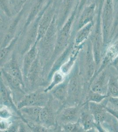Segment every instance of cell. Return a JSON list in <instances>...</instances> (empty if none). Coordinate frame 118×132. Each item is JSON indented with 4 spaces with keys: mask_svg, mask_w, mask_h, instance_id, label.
Listing matches in <instances>:
<instances>
[{
    "mask_svg": "<svg viewBox=\"0 0 118 132\" xmlns=\"http://www.w3.org/2000/svg\"><path fill=\"white\" fill-rule=\"evenodd\" d=\"M115 0H104L101 12L104 52L106 47L112 40V29L115 20Z\"/></svg>",
    "mask_w": 118,
    "mask_h": 132,
    "instance_id": "1",
    "label": "cell"
},
{
    "mask_svg": "<svg viewBox=\"0 0 118 132\" xmlns=\"http://www.w3.org/2000/svg\"><path fill=\"white\" fill-rule=\"evenodd\" d=\"M100 3L97 23L90 40L92 45L93 53L96 62V71L100 65L104 53L103 37L101 23V12L103 0H100Z\"/></svg>",
    "mask_w": 118,
    "mask_h": 132,
    "instance_id": "2",
    "label": "cell"
},
{
    "mask_svg": "<svg viewBox=\"0 0 118 132\" xmlns=\"http://www.w3.org/2000/svg\"><path fill=\"white\" fill-rule=\"evenodd\" d=\"M118 55V34L112 39L106 47L104 52L101 61L98 68L96 71L94 75L89 82L90 85L96 78V77L108 66L111 65L114 59Z\"/></svg>",
    "mask_w": 118,
    "mask_h": 132,
    "instance_id": "3",
    "label": "cell"
},
{
    "mask_svg": "<svg viewBox=\"0 0 118 132\" xmlns=\"http://www.w3.org/2000/svg\"><path fill=\"white\" fill-rule=\"evenodd\" d=\"M108 103V97L99 103L93 102L88 103L89 109L94 117L97 124V129L99 132H105L101 124L105 122L109 113L106 109Z\"/></svg>",
    "mask_w": 118,
    "mask_h": 132,
    "instance_id": "4",
    "label": "cell"
},
{
    "mask_svg": "<svg viewBox=\"0 0 118 132\" xmlns=\"http://www.w3.org/2000/svg\"><path fill=\"white\" fill-rule=\"evenodd\" d=\"M78 67L75 69L68 81V97L67 100L71 103H76L78 101L82 89L81 77Z\"/></svg>",
    "mask_w": 118,
    "mask_h": 132,
    "instance_id": "5",
    "label": "cell"
},
{
    "mask_svg": "<svg viewBox=\"0 0 118 132\" xmlns=\"http://www.w3.org/2000/svg\"><path fill=\"white\" fill-rule=\"evenodd\" d=\"M49 98L45 92H35L26 95L18 104V109L25 107H44L48 104Z\"/></svg>",
    "mask_w": 118,
    "mask_h": 132,
    "instance_id": "6",
    "label": "cell"
},
{
    "mask_svg": "<svg viewBox=\"0 0 118 132\" xmlns=\"http://www.w3.org/2000/svg\"><path fill=\"white\" fill-rule=\"evenodd\" d=\"M73 18V16L70 17L59 34L51 60H53L54 59L60 55V53L64 51V50L67 46L70 36L72 22Z\"/></svg>",
    "mask_w": 118,
    "mask_h": 132,
    "instance_id": "7",
    "label": "cell"
},
{
    "mask_svg": "<svg viewBox=\"0 0 118 132\" xmlns=\"http://www.w3.org/2000/svg\"><path fill=\"white\" fill-rule=\"evenodd\" d=\"M84 69L85 78L90 82L96 72L97 69L96 62L90 40L87 44L86 50L84 54Z\"/></svg>",
    "mask_w": 118,
    "mask_h": 132,
    "instance_id": "8",
    "label": "cell"
},
{
    "mask_svg": "<svg viewBox=\"0 0 118 132\" xmlns=\"http://www.w3.org/2000/svg\"><path fill=\"white\" fill-rule=\"evenodd\" d=\"M111 75L107 68L105 69L94 79L90 85V89L101 94L107 95Z\"/></svg>",
    "mask_w": 118,
    "mask_h": 132,
    "instance_id": "9",
    "label": "cell"
},
{
    "mask_svg": "<svg viewBox=\"0 0 118 132\" xmlns=\"http://www.w3.org/2000/svg\"><path fill=\"white\" fill-rule=\"evenodd\" d=\"M81 111L79 108L72 106L64 108L60 116V120L64 124L79 121Z\"/></svg>",
    "mask_w": 118,
    "mask_h": 132,
    "instance_id": "10",
    "label": "cell"
},
{
    "mask_svg": "<svg viewBox=\"0 0 118 132\" xmlns=\"http://www.w3.org/2000/svg\"><path fill=\"white\" fill-rule=\"evenodd\" d=\"M37 42H35L28 52L26 54L23 62L22 75L24 80L27 78L29 72L32 65L35 61L37 56Z\"/></svg>",
    "mask_w": 118,
    "mask_h": 132,
    "instance_id": "11",
    "label": "cell"
},
{
    "mask_svg": "<svg viewBox=\"0 0 118 132\" xmlns=\"http://www.w3.org/2000/svg\"><path fill=\"white\" fill-rule=\"evenodd\" d=\"M79 122L84 130L88 131L94 128L97 129V124L93 116L89 111L88 103L85 109L81 111Z\"/></svg>",
    "mask_w": 118,
    "mask_h": 132,
    "instance_id": "12",
    "label": "cell"
},
{
    "mask_svg": "<svg viewBox=\"0 0 118 132\" xmlns=\"http://www.w3.org/2000/svg\"><path fill=\"white\" fill-rule=\"evenodd\" d=\"M96 5L95 3H92L86 7L82 12L80 18L78 23V28H82L87 24L93 22V19L95 15Z\"/></svg>",
    "mask_w": 118,
    "mask_h": 132,
    "instance_id": "13",
    "label": "cell"
},
{
    "mask_svg": "<svg viewBox=\"0 0 118 132\" xmlns=\"http://www.w3.org/2000/svg\"><path fill=\"white\" fill-rule=\"evenodd\" d=\"M52 15L53 13L52 11V10H50L45 14L42 19L40 23H39V27L37 30L36 42L37 43L38 41L41 40L43 38L44 36H45L53 20Z\"/></svg>",
    "mask_w": 118,
    "mask_h": 132,
    "instance_id": "14",
    "label": "cell"
},
{
    "mask_svg": "<svg viewBox=\"0 0 118 132\" xmlns=\"http://www.w3.org/2000/svg\"><path fill=\"white\" fill-rule=\"evenodd\" d=\"M3 69L13 76L20 80L23 84L24 78L23 75L20 71L19 66L14 56H13L11 60L5 65V68Z\"/></svg>",
    "mask_w": 118,
    "mask_h": 132,
    "instance_id": "15",
    "label": "cell"
},
{
    "mask_svg": "<svg viewBox=\"0 0 118 132\" xmlns=\"http://www.w3.org/2000/svg\"><path fill=\"white\" fill-rule=\"evenodd\" d=\"M39 120L41 124L45 127L52 126L55 124V119L52 110L47 105L42 108L40 114Z\"/></svg>",
    "mask_w": 118,
    "mask_h": 132,
    "instance_id": "16",
    "label": "cell"
},
{
    "mask_svg": "<svg viewBox=\"0 0 118 132\" xmlns=\"http://www.w3.org/2000/svg\"><path fill=\"white\" fill-rule=\"evenodd\" d=\"M68 80L63 81L61 84L52 89V93L56 99L60 101H66L68 97Z\"/></svg>",
    "mask_w": 118,
    "mask_h": 132,
    "instance_id": "17",
    "label": "cell"
},
{
    "mask_svg": "<svg viewBox=\"0 0 118 132\" xmlns=\"http://www.w3.org/2000/svg\"><path fill=\"white\" fill-rule=\"evenodd\" d=\"M38 106L23 107L20 109V111L23 114L27 116L29 119L34 122L40 123L39 116L42 108Z\"/></svg>",
    "mask_w": 118,
    "mask_h": 132,
    "instance_id": "18",
    "label": "cell"
},
{
    "mask_svg": "<svg viewBox=\"0 0 118 132\" xmlns=\"http://www.w3.org/2000/svg\"><path fill=\"white\" fill-rule=\"evenodd\" d=\"M93 28V22L80 29L75 39V44L77 45H79L87 40L90 34L92 32Z\"/></svg>",
    "mask_w": 118,
    "mask_h": 132,
    "instance_id": "19",
    "label": "cell"
},
{
    "mask_svg": "<svg viewBox=\"0 0 118 132\" xmlns=\"http://www.w3.org/2000/svg\"><path fill=\"white\" fill-rule=\"evenodd\" d=\"M105 132H118V121L116 118L109 112L107 118L101 124Z\"/></svg>",
    "mask_w": 118,
    "mask_h": 132,
    "instance_id": "20",
    "label": "cell"
},
{
    "mask_svg": "<svg viewBox=\"0 0 118 132\" xmlns=\"http://www.w3.org/2000/svg\"><path fill=\"white\" fill-rule=\"evenodd\" d=\"M2 74L5 77V79L11 87L15 90L23 92L22 89H21V86L22 85L23 86V84L20 80L13 76L3 69H2Z\"/></svg>",
    "mask_w": 118,
    "mask_h": 132,
    "instance_id": "21",
    "label": "cell"
},
{
    "mask_svg": "<svg viewBox=\"0 0 118 132\" xmlns=\"http://www.w3.org/2000/svg\"><path fill=\"white\" fill-rule=\"evenodd\" d=\"M107 95L108 97H118V76L111 75L109 79Z\"/></svg>",
    "mask_w": 118,
    "mask_h": 132,
    "instance_id": "22",
    "label": "cell"
},
{
    "mask_svg": "<svg viewBox=\"0 0 118 132\" xmlns=\"http://www.w3.org/2000/svg\"><path fill=\"white\" fill-rule=\"evenodd\" d=\"M64 81V75L60 71H57L53 75L52 80L51 83L44 91L48 93V92L51 91L54 87L61 84Z\"/></svg>",
    "mask_w": 118,
    "mask_h": 132,
    "instance_id": "23",
    "label": "cell"
},
{
    "mask_svg": "<svg viewBox=\"0 0 118 132\" xmlns=\"http://www.w3.org/2000/svg\"><path fill=\"white\" fill-rule=\"evenodd\" d=\"M1 102L5 105L12 104L9 91L5 86L2 78H1Z\"/></svg>",
    "mask_w": 118,
    "mask_h": 132,
    "instance_id": "24",
    "label": "cell"
},
{
    "mask_svg": "<svg viewBox=\"0 0 118 132\" xmlns=\"http://www.w3.org/2000/svg\"><path fill=\"white\" fill-rule=\"evenodd\" d=\"M108 97V96L107 95L101 94L97 92L93 91L90 89L87 96L86 103L93 102L99 103L101 102Z\"/></svg>",
    "mask_w": 118,
    "mask_h": 132,
    "instance_id": "25",
    "label": "cell"
},
{
    "mask_svg": "<svg viewBox=\"0 0 118 132\" xmlns=\"http://www.w3.org/2000/svg\"><path fill=\"white\" fill-rule=\"evenodd\" d=\"M78 53V52L77 51L75 52L74 53H73L70 56L67 62L64 63L60 68V71L64 74V75H67L68 72L70 71L72 67H73L74 64L75 63V61L76 59Z\"/></svg>",
    "mask_w": 118,
    "mask_h": 132,
    "instance_id": "26",
    "label": "cell"
},
{
    "mask_svg": "<svg viewBox=\"0 0 118 132\" xmlns=\"http://www.w3.org/2000/svg\"><path fill=\"white\" fill-rule=\"evenodd\" d=\"M62 130L64 132H81L84 130L79 121L76 122H69L63 124L62 126Z\"/></svg>",
    "mask_w": 118,
    "mask_h": 132,
    "instance_id": "27",
    "label": "cell"
},
{
    "mask_svg": "<svg viewBox=\"0 0 118 132\" xmlns=\"http://www.w3.org/2000/svg\"><path fill=\"white\" fill-rule=\"evenodd\" d=\"M17 38H15V39L12 40L9 46L5 47L4 48H2L1 50V65H2L3 63L5 61V60L7 58L8 54H9L11 52V50L12 49L13 47L15 45V42L17 41Z\"/></svg>",
    "mask_w": 118,
    "mask_h": 132,
    "instance_id": "28",
    "label": "cell"
},
{
    "mask_svg": "<svg viewBox=\"0 0 118 132\" xmlns=\"http://www.w3.org/2000/svg\"><path fill=\"white\" fill-rule=\"evenodd\" d=\"M0 116L2 119H7L11 116V114L7 107H3L1 108Z\"/></svg>",
    "mask_w": 118,
    "mask_h": 132,
    "instance_id": "29",
    "label": "cell"
},
{
    "mask_svg": "<svg viewBox=\"0 0 118 132\" xmlns=\"http://www.w3.org/2000/svg\"><path fill=\"white\" fill-rule=\"evenodd\" d=\"M108 104H110L111 106V107H109L110 108L118 111V97H108Z\"/></svg>",
    "mask_w": 118,
    "mask_h": 132,
    "instance_id": "30",
    "label": "cell"
},
{
    "mask_svg": "<svg viewBox=\"0 0 118 132\" xmlns=\"http://www.w3.org/2000/svg\"><path fill=\"white\" fill-rule=\"evenodd\" d=\"M74 0H65L64 3V14L67 13V12L70 10L72 4L73 3Z\"/></svg>",
    "mask_w": 118,
    "mask_h": 132,
    "instance_id": "31",
    "label": "cell"
},
{
    "mask_svg": "<svg viewBox=\"0 0 118 132\" xmlns=\"http://www.w3.org/2000/svg\"><path fill=\"white\" fill-rule=\"evenodd\" d=\"M6 120L7 119H3L1 121V130H6L10 126V122Z\"/></svg>",
    "mask_w": 118,
    "mask_h": 132,
    "instance_id": "32",
    "label": "cell"
},
{
    "mask_svg": "<svg viewBox=\"0 0 118 132\" xmlns=\"http://www.w3.org/2000/svg\"><path fill=\"white\" fill-rule=\"evenodd\" d=\"M106 109L107 111L108 112L111 113V114H112L113 116H114L118 120V110H114L112 108H110L108 106H107L106 107Z\"/></svg>",
    "mask_w": 118,
    "mask_h": 132,
    "instance_id": "33",
    "label": "cell"
},
{
    "mask_svg": "<svg viewBox=\"0 0 118 132\" xmlns=\"http://www.w3.org/2000/svg\"><path fill=\"white\" fill-rule=\"evenodd\" d=\"M111 65L118 71V55L114 59Z\"/></svg>",
    "mask_w": 118,
    "mask_h": 132,
    "instance_id": "34",
    "label": "cell"
}]
</instances>
